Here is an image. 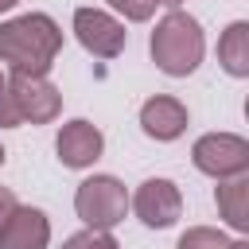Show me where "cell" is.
Instances as JSON below:
<instances>
[{
    "label": "cell",
    "instance_id": "cell-7",
    "mask_svg": "<svg viewBox=\"0 0 249 249\" xmlns=\"http://www.w3.org/2000/svg\"><path fill=\"white\" fill-rule=\"evenodd\" d=\"M132 210L148 230H167L183 214V195L171 179H144L132 195Z\"/></svg>",
    "mask_w": 249,
    "mask_h": 249
},
{
    "label": "cell",
    "instance_id": "cell-2",
    "mask_svg": "<svg viewBox=\"0 0 249 249\" xmlns=\"http://www.w3.org/2000/svg\"><path fill=\"white\" fill-rule=\"evenodd\" d=\"M148 51H152V62H156L163 74H171V78H187V74L198 70L202 51H206V39H202L198 19L175 8V12H167V16L156 23Z\"/></svg>",
    "mask_w": 249,
    "mask_h": 249
},
{
    "label": "cell",
    "instance_id": "cell-8",
    "mask_svg": "<svg viewBox=\"0 0 249 249\" xmlns=\"http://www.w3.org/2000/svg\"><path fill=\"white\" fill-rule=\"evenodd\" d=\"M54 152H58V160H62V167H89V163H97L101 160V152H105V136H101V128L97 124H89V121H66L62 128H58V136H54Z\"/></svg>",
    "mask_w": 249,
    "mask_h": 249
},
{
    "label": "cell",
    "instance_id": "cell-17",
    "mask_svg": "<svg viewBox=\"0 0 249 249\" xmlns=\"http://www.w3.org/2000/svg\"><path fill=\"white\" fill-rule=\"evenodd\" d=\"M19 0H0V12H8V8H16Z\"/></svg>",
    "mask_w": 249,
    "mask_h": 249
},
{
    "label": "cell",
    "instance_id": "cell-19",
    "mask_svg": "<svg viewBox=\"0 0 249 249\" xmlns=\"http://www.w3.org/2000/svg\"><path fill=\"white\" fill-rule=\"evenodd\" d=\"M4 160H8V152H4V144H0V167H4Z\"/></svg>",
    "mask_w": 249,
    "mask_h": 249
},
{
    "label": "cell",
    "instance_id": "cell-12",
    "mask_svg": "<svg viewBox=\"0 0 249 249\" xmlns=\"http://www.w3.org/2000/svg\"><path fill=\"white\" fill-rule=\"evenodd\" d=\"M218 62L233 78H245L249 74V23L245 19H233L222 31V39H218Z\"/></svg>",
    "mask_w": 249,
    "mask_h": 249
},
{
    "label": "cell",
    "instance_id": "cell-1",
    "mask_svg": "<svg viewBox=\"0 0 249 249\" xmlns=\"http://www.w3.org/2000/svg\"><path fill=\"white\" fill-rule=\"evenodd\" d=\"M62 51V31L47 12H27L0 23V62L23 78H47Z\"/></svg>",
    "mask_w": 249,
    "mask_h": 249
},
{
    "label": "cell",
    "instance_id": "cell-20",
    "mask_svg": "<svg viewBox=\"0 0 249 249\" xmlns=\"http://www.w3.org/2000/svg\"><path fill=\"white\" fill-rule=\"evenodd\" d=\"M4 86H8V78H4V74H0V93H4Z\"/></svg>",
    "mask_w": 249,
    "mask_h": 249
},
{
    "label": "cell",
    "instance_id": "cell-9",
    "mask_svg": "<svg viewBox=\"0 0 249 249\" xmlns=\"http://www.w3.org/2000/svg\"><path fill=\"white\" fill-rule=\"evenodd\" d=\"M140 128L152 136V140H175L187 132V105L179 97H167V93H156L140 105Z\"/></svg>",
    "mask_w": 249,
    "mask_h": 249
},
{
    "label": "cell",
    "instance_id": "cell-15",
    "mask_svg": "<svg viewBox=\"0 0 249 249\" xmlns=\"http://www.w3.org/2000/svg\"><path fill=\"white\" fill-rule=\"evenodd\" d=\"M113 12H121L124 19H132V23H144V19H152V12H156V0H105Z\"/></svg>",
    "mask_w": 249,
    "mask_h": 249
},
{
    "label": "cell",
    "instance_id": "cell-11",
    "mask_svg": "<svg viewBox=\"0 0 249 249\" xmlns=\"http://www.w3.org/2000/svg\"><path fill=\"white\" fill-rule=\"evenodd\" d=\"M214 202H218V214H222L237 233L249 230V179H245V175L222 179V187L214 191Z\"/></svg>",
    "mask_w": 249,
    "mask_h": 249
},
{
    "label": "cell",
    "instance_id": "cell-3",
    "mask_svg": "<svg viewBox=\"0 0 249 249\" xmlns=\"http://www.w3.org/2000/svg\"><path fill=\"white\" fill-rule=\"evenodd\" d=\"M74 210L86 230H113L128 214V191L117 175H89L74 191Z\"/></svg>",
    "mask_w": 249,
    "mask_h": 249
},
{
    "label": "cell",
    "instance_id": "cell-14",
    "mask_svg": "<svg viewBox=\"0 0 249 249\" xmlns=\"http://www.w3.org/2000/svg\"><path fill=\"white\" fill-rule=\"evenodd\" d=\"M62 249H121V245H117V237L109 230H82V233L66 237Z\"/></svg>",
    "mask_w": 249,
    "mask_h": 249
},
{
    "label": "cell",
    "instance_id": "cell-6",
    "mask_svg": "<svg viewBox=\"0 0 249 249\" xmlns=\"http://www.w3.org/2000/svg\"><path fill=\"white\" fill-rule=\"evenodd\" d=\"M74 35H78V43H82L89 54H97V58H117V54L124 51V39H128L124 23L113 19V16L101 12V8H78V12H74Z\"/></svg>",
    "mask_w": 249,
    "mask_h": 249
},
{
    "label": "cell",
    "instance_id": "cell-18",
    "mask_svg": "<svg viewBox=\"0 0 249 249\" xmlns=\"http://www.w3.org/2000/svg\"><path fill=\"white\" fill-rule=\"evenodd\" d=\"M156 4H167V8H171V12H175V8H179V4H183V0H156Z\"/></svg>",
    "mask_w": 249,
    "mask_h": 249
},
{
    "label": "cell",
    "instance_id": "cell-10",
    "mask_svg": "<svg viewBox=\"0 0 249 249\" xmlns=\"http://www.w3.org/2000/svg\"><path fill=\"white\" fill-rule=\"evenodd\" d=\"M51 245V222L39 206H16L8 226L0 230V249H47Z\"/></svg>",
    "mask_w": 249,
    "mask_h": 249
},
{
    "label": "cell",
    "instance_id": "cell-13",
    "mask_svg": "<svg viewBox=\"0 0 249 249\" xmlns=\"http://www.w3.org/2000/svg\"><path fill=\"white\" fill-rule=\"evenodd\" d=\"M175 249H249V241H233L226 237L222 230H210V226H191Z\"/></svg>",
    "mask_w": 249,
    "mask_h": 249
},
{
    "label": "cell",
    "instance_id": "cell-16",
    "mask_svg": "<svg viewBox=\"0 0 249 249\" xmlns=\"http://www.w3.org/2000/svg\"><path fill=\"white\" fill-rule=\"evenodd\" d=\"M16 206H19V202H16V195H12L8 187H0V230L8 226V218L16 214Z\"/></svg>",
    "mask_w": 249,
    "mask_h": 249
},
{
    "label": "cell",
    "instance_id": "cell-4",
    "mask_svg": "<svg viewBox=\"0 0 249 249\" xmlns=\"http://www.w3.org/2000/svg\"><path fill=\"white\" fill-rule=\"evenodd\" d=\"M191 160L202 175L222 183V179H233V175L249 171V140L237 136V132H206V136L195 140Z\"/></svg>",
    "mask_w": 249,
    "mask_h": 249
},
{
    "label": "cell",
    "instance_id": "cell-5",
    "mask_svg": "<svg viewBox=\"0 0 249 249\" xmlns=\"http://www.w3.org/2000/svg\"><path fill=\"white\" fill-rule=\"evenodd\" d=\"M8 97H12L16 113H19V124H47V121H54L62 113V93L47 78L12 74L8 78Z\"/></svg>",
    "mask_w": 249,
    "mask_h": 249
}]
</instances>
